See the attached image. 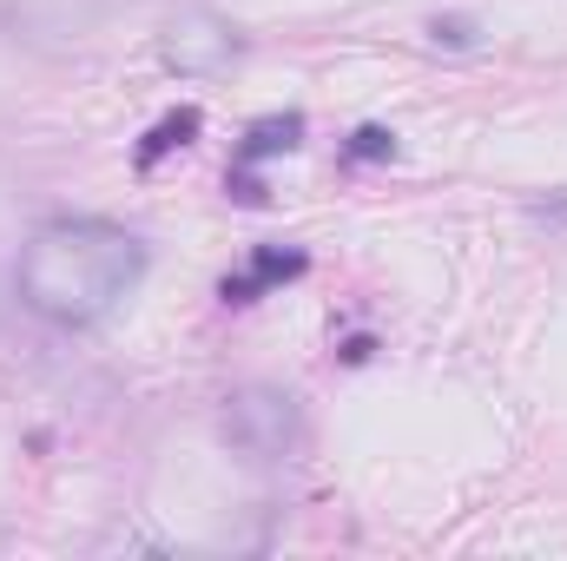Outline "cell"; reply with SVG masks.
<instances>
[{"instance_id": "obj_1", "label": "cell", "mask_w": 567, "mask_h": 561, "mask_svg": "<svg viewBox=\"0 0 567 561\" xmlns=\"http://www.w3.org/2000/svg\"><path fill=\"white\" fill-rule=\"evenodd\" d=\"M145 278V245L106 218H53L20 245V304L47 324H100Z\"/></svg>"}, {"instance_id": "obj_4", "label": "cell", "mask_w": 567, "mask_h": 561, "mask_svg": "<svg viewBox=\"0 0 567 561\" xmlns=\"http://www.w3.org/2000/svg\"><path fill=\"white\" fill-rule=\"evenodd\" d=\"M120 0H7V20L27 40H86Z\"/></svg>"}, {"instance_id": "obj_3", "label": "cell", "mask_w": 567, "mask_h": 561, "mask_svg": "<svg viewBox=\"0 0 567 561\" xmlns=\"http://www.w3.org/2000/svg\"><path fill=\"white\" fill-rule=\"evenodd\" d=\"M238 53V33H231V20H218V13H205V7H185L172 27H165V40H158V60L172 67V73H218L225 60Z\"/></svg>"}, {"instance_id": "obj_8", "label": "cell", "mask_w": 567, "mask_h": 561, "mask_svg": "<svg viewBox=\"0 0 567 561\" xmlns=\"http://www.w3.org/2000/svg\"><path fill=\"white\" fill-rule=\"evenodd\" d=\"M390 152H396V140L383 126H357L350 133V159H390Z\"/></svg>"}, {"instance_id": "obj_5", "label": "cell", "mask_w": 567, "mask_h": 561, "mask_svg": "<svg viewBox=\"0 0 567 561\" xmlns=\"http://www.w3.org/2000/svg\"><path fill=\"white\" fill-rule=\"evenodd\" d=\"M192 133H198V106H178V113H165V120H158V126L140 140L133 165H140V172H152V165H158L172 145H192Z\"/></svg>"}, {"instance_id": "obj_6", "label": "cell", "mask_w": 567, "mask_h": 561, "mask_svg": "<svg viewBox=\"0 0 567 561\" xmlns=\"http://www.w3.org/2000/svg\"><path fill=\"white\" fill-rule=\"evenodd\" d=\"M297 272H303V252H258L251 278H231V284H225V297H231V304H245L251 290H265V284H278V278H297Z\"/></svg>"}, {"instance_id": "obj_7", "label": "cell", "mask_w": 567, "mask_h": 561, "mask_svg": "<svg viewBox=\"0 0 567 561\" xmlns=\"http://www.w3.org/2000/svg\"><path fill=\"white\" fill-rule=\"evenodd\" d=\"M297 133H303V120H297V113H290V120H258V126L245 133V145H238V159H271V152H290Z\"/></svg>"}, {"instance_id": "obj_2", "label": "cell", "mask_w": 567, "mask_h": 561, "mask_svg": "<svg viewBox=\"0 0 567 561\" xmlns=\"http://www.w3.org/2000/svg\"><path fill=\"white\" fill-rule=\"evenodd\" d=\"M225 436L245 456H284V449H297V436H303L297 397L290 390H265V384L225 397Z\"/></svg>"}]
</instances>
